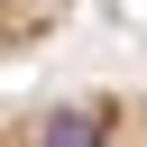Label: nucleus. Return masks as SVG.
<instances>
[{"mask_svg":"<svg viewBox=\"0 0 147 147\" xmlns=\"http://www.w3.org/2000/svg\"><path fill=\"white\" fill-rule=\"evenodd\" d=\"M0 147H147V83H64L0 110Z\"/></svg>","mask_w":147,"mask_h":147,"instance_id":"1","label":"nucleus"},{"mask_svg":"<svg viewBox=\"0 0 147 147\" xmlns=\"http://www.w3.org/2000/svg\"><path fill=\"white\" fill-rule=\"evenodd\" d=\"M64 18H74V0H0V64L28 55V46H46Z\"/></svg>","mask_w":147,"mask_h":147,"instance_id":"2","label":"nucleus"}]
</instances>
